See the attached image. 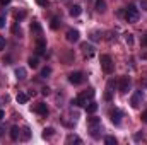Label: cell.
<instances>
[{"label": "cell", "mask_w": 147, "mask_h": 145, "mask_svg": "<svg viewBox=\"0 0 147 145\" xmlns=\"http://www.w3.org/2000/svg\"><path fill=\"white\" fill-rule=\"evenodd\" d=\"M87 128H89V133L92 138H101V132H103V125H101V118L98 116H91L87 118Z\"/></svg>", "instance_id": "6da1fadb"}, {"label": "cell", "mask_w": 147, "mask_h": 145, "mask_svg": "<svg viewBox=\"0 0 147 145\" xmlns=\"http://www.w3.org/2000/svg\"><path fill=\"white\" fill-rule=\"evenodd\" d=\"M94 89H87V91H82L75 99L72 101V104L74 106H86L87 103H91L92 99H94Z\"/></svg>", "instance_id": "7a4b0ae2"}, {"label": "cell", "mask_w": 147, "mask_h": 145, "mask_svg": "<svg viewBox=\"0 0 147 145\" xmlns=\"http://www.w3.org/2000/svg\"><path fill=\"white\" fill-rule=\"evenodd\" d=\"M139 17H140V14H139V9L135 5H128L125 9V19H127V22L134 24V22L139 21Z\"/></svg>", "instance_id": "3957f363"}, {"label": "cell", "mask_w": 147, "mask_h": 145, "mask_svg": "<svg viewBox=\"0 0 147 145\" xmlns=\"http://www.w3.org/2000/svg\"><path fill=\"white\" fill-rule=\"evenodd\" d=\"M101 68H103V72L105 73H111L113 72L115 63H113V60H111L110 55H101Z\"/></svg>", "instance_id": "277c9868"}, {"label": "cell", "mask_w": 147, "mask_h": 145, "mask_svg": "<svg viewBox=\"0 0 147 145\" xmlns=\"http://www.w3.org/2000/svg\"><path fill=\"white\" fill-rule=\"evenodd\" d=\"M130 85H132V82H130V79L128 77H120V84H118V91L121 92V94H127L128 91H130Z\"/></svg>", "instance_id": "5b68a950"}, {"label": "cell", "mask_w": 147, "mask_h": 145, "mask_svg": "<svg viewBox=\"0 0 147 145\" xmlns=\"http://www.w3.org/2000/svg\"><path fill=\"white\" fill-rule=\"evenodd\" d=\"M110 118H111V121H113V125L120 126V125H121V118H123L121 109H118V108L111 109V111H110Z\"/></svg>", "instance_id": "8992f818"}, {"label": "cell", "mask_w": 147, "mask_h": 145, "mask_svg": "<svg viewBox=\"0 0 147 145\" xmlns=\"http://www.w3.org/2000/svg\"><path fill=\"white\" fill-rule=\"evenodd\" d=\"M31 109H33L36 114H39V116H48V113H50V111H48V106H46L45 103H36Z\"/></svg>", "instance_id": "52a82bcc"}, {"label": "cell", "mask_w": 147, "mask_h": 145, "mask_svg": "<svg viewBox=\"0 0 147 145\" xmlns=\"http://www.w3.org/2000/svg\"><path fill=\"white\" fill-rule=\"evenodd\" d=\"M69 82L74 84V85L82 84V82H84V73L82 72H72L70 75H69Z\"/></svg>", "instance_id": "ba28073f"}, {"label": "cell", "mask_w": 147, "mask_h": 145, "mask_svg": "<svg viewBox=\"0 0 147 145\" xmlns=\"http://www.w3.org/2000/svg\"><path fill=\"white\" fill-rule=\"evenodd\" d=\"M65 38H67L69 43H77V41L80 39V33H79L77 29H69V31L65 33Z\"/></svg>", "instance_id": "9c48e42d"}, {"label": "cell", "mask_w": 147, "mask_h": 145, "mask_svg": "<svg viewBox=\"0 0 147 145\" xmlns=\"http://www.w3.org/2000/svg\"><path fill=\"white\" fill-rule=\"evenodd\" d=\"M142 97H144L142 91H137V92L132 96V99H130V104H132V108H139V106L142 104Z\"/></svg>", "instance_id": "30bf717a"}, {"label": "cell", "mask_w": 147, "mask_h": 145, "mask_svg": "<svg viewBox=\"0 0 147 145\" xmlns=\"http://www.w3.org/2000/svg\"><path fill=\"white\" fill-rule=\"evenodd\" d=\"M115 87H116V80L111 79L110 82H108V87H106V94H105V99H106V101H111V96H113V92H115V91H113Z\"/></svg>", "instance_id": "8fae6325"}, {"label": "cell", "mask_w": 147, "mask_h": 145, "mask_svg": "<svg viewBox=\"0 0 147 145\" xmlns=\"http://www.w3.org/2000/svg\"><path fill=\"white\" fill-rule=\"evenodd\" d=\"M45 50H46V41H45V38L43 36L36 38V51H38V55H43Z\"/></svg>", "instance_id": "7c38bea8"}, {"label": "cell", "mask_w": 147, "mask_h": 145, "mask_svg": "<svg viewBox=\"0 0 147 145\" xmlns=\"http://www.w3.org/2000/svg\"><path fill=\"white\" fill-rule=\"evenodd\" d=\"M31 34L36 38L43 36V29H41V26H39L38 21H33V24H31Z\"/></svg>", "instance_id": "4fadbf2b"}, {"label": "cell", "mask_w": 147, "mask_h": 145, "mask_svg": "<svg viewBox=\"0 0 147 145\" xmlns=\"http://www.w3.org/2000/svg\"><path fill=\"white\" fill-rule=\"evenodd\" d=\"M80 48H82V51H84L86 56H92V55H94V46H92V44H89V43H82Z\"/></svg>", "instance_id": "5bb4252c"}, {"label": "cell", "mask_w": 147, "mask_h": 145, "mask_svg": "<svg viewBox=\"0 0 147 145\" xmlns=\"http://www.w3.org/2000/svg\"><path fill=\"white\" fill-rule=\"evenodd\" d=\"M14 73H16V79L17 80H26V77H28V72H26L24 67H17Z\"/></svg>", "instance_id": "9a60e30c"}, {"label": "cell", "mask_w": 147, "mask_h": 145, "mask_svg": "<svg viewBox=\"0 0 147 145\" xmlns=\"http://www.w3.org/2000/svg\"><path fill=\"white\" fill-rule=\"evenodd\" d=\"M10 138H12V142L21 140V130H19V126H12L10 128Z\"/></svg>", "instance_id": "2e32d148"}, {"label": "cell", "mask_w": 147, "mask_h": 145, "mask_svg": "<svg viewBox=\"0 0 147 145\" xmlns=\"http://www.w3.org/2000/svg\"><path fill=\"white\" fill-rule=\"evenodd\" d=\"M29 138H31V130H29L28 126H24V128L21 130V140H22V142H28Z\"/></svg>", "instance_id": "e0dca14e"}, {"label": "cell", "mask_w": 147, "mask_h": 145, "mask_svg": "<svg viewBox=\"0 0 147 145\" xmlns=\"http://www.w3.org/2000/svg\"><path fill=\"white\" fill-rule=\"evenodd\" d=\"M65 142H67V144H82V140H80V137H77L75 133H70V135H67V138H65Z\"/></svg>", "instance_id": "ac0fdd59"}, {"label": "cell", "mask_w": 147, "mask_h": 145, "mask_svg": "<svg viewBox=\"0 0 147 145\" xmlns=\"http://www.w3.org/2000/svg\"><path fill=\"white\" fill-rule=\"evenodd\" d=\"M16 101H17L19 104H26V103L29 101V96H28L26 92H19V94H17V97H16Z\"/></svg>", "instance_id": "d6986e66"}, {"label": "cell", "mask_w": 147, "mask_h": 145, "mask_svg": "<svg viewBox=\"0 0 147 145\" xmlns=\"http://www.w3.org/2000/svg\"><path fill=\"white\" fill-rule=\"evenodd\" d=\"M53 135H55V128L48 126V128H45V130H43V138H45V140H50Z\"/></svg>", "instance_id": "ffe728a7"}, {"label": "cell", "mask_w": 147, "mask_h": 145, "mask_svg": "<svg viewBox=\"0 0 147 145\" xmlns=\"http://www.w3.org/2000/svg\"><path fill=\"white\" fill-rule=\"evenodd\" d=\"M80 12H82V7H80V5H72L70 10H69V14H70L72 17H79Z\"/></svg>", "instance_id": "44dd1931"}, {"label": "cell", "mask_w": 147, "mask_h": 145, "mask_svg": "<svg viewBox=\"0 0 147 145\" xmlns=\"http://www.w3.org/2000/svg\"><path fill=\"white\" fill-rule=\"evenodd\" d=\"M96 10L98 12H106V2L105 0H96Z\"/></svg>", "instance_id": "7402d4cb"}, {"label": "cell", "mask_w": 147, "mask_h": 145, "mask_svg": "<svg viewBox=\"0 0 147 145\" xmlns=\"http://www.w3.org/2000/svg\"><path fill=\"white\" fill-rule=\"evenodd\" d=\"M86 111H87V113H91V114H94V113L98 111V104H96L94 101L87 103V104H86Z\"/></svg>", "instance_id": "603a6c76"}, {"label": "cell", "mask_w": 147, "mask_h": 145, "mask_svg": "<svg viewBox=\"0 0 147 145\" xmlns=\"http://www.w3.org/2000/svg\"><path fill=\"white\" fill-rule=\"evenodd\" d=\"M28 63H29V67H31V68H38L39 60H38V56H31V58L28 60Z\"/></svg>", "instance_id": "cb8c5ba5"}, {"label": "cell", "mask_w": 147, "mask_h": 145, "mask_svg": "<svg viewBox=\"0 0 147 145\" xmlns=\"http://www.w3.org/2000/svg\"><path fill=\"white\" fill-rule=\"evenodd\" d=\"M91 41H94V43H96V41H101V38H103V34H101V33H99V31H94V33H91Z\"/></svg>", "instance_id": "d4e9b609"}, {"label": "cell", "mask_w": 147, "mask_h": 145, "mask_svg": "<svg viewBox=\"0 0 147 145\" xmlns=\"http://www.w3.org/2000/svg\"><path fill=\"white\" fill-rule=\"evenodd\" d=\"M60 26H62V21L57 19V17H53V19H51V29H58Z\"/></svg>", "instance_id": "484cf974"}, {"label": "cell", "mask_w": 147, "mask_h": 145, "mask_svg": "<svg viewBox=\"0 0 147 145\" xmlns=\"http://www.w3.org/2000/svg\"><path fill=\"white\" fill-rule=\"evenodd\" d=\"M50 75H51V67H45V68L41 70V75H39V77L46 79V77H50Z\"/></svg>", "instance_id": "4316f807"}, {"label": "cell", "mask_w": 147, "mask_h": 145, "mask_svg": "<svg viewBox=\"0 0 147 145\" xmlns=\"http://www.w3.org/2000/svg\"><path fill=\"white\" fill-rule=\"evenodd\" d=\"M105 144L106 145H116V138H115V137H106V138H105Z\"/></svg>", "instance_id": "83f0119b"}, {"label": "cell", "mask_w": 147, "mask_h": 145, "mask_svg": "<svg viewBox=\"0 0 147 145\" xmlns=\"http://www.w3.org/2000/svg\"><path fill=\"white\" fill-rule=\"evenodd\" d=\"M5 44H7L5 38H3V36H0V51H2V50H5Z\"/></svg>", "instance_id": "f1b7e54d"}, {"label": "cell", "mask_w": 147, "mask_h": 145, "mask_svg": "<svg viewBox=\"0 0 147 145\" xmlns=\"http://www.w3.org/2000/svg\"><path fill=\"white\" fill-rule=\"evenodd\" d=\"M125 41H127V44H132L134 43V36L132 34H125Z\"/></svg>", "instance_id": "f546056e"}, {"label": "cell", "mask_w": 147, "mask_h": 145, "mask_svg": "<svg viewBox=\"0 0 147 145\" xmlns=\"http://www.w3.org/2000/svg\"><path fill=\"white\" fill-rule=\"evenodd\" d=\"M24 17H26V12H24V10H21V12L16 14V19H17V21H19V19H24Z\"/></svg>", "instance_id": "4dcf8cb0"}, {"label": "cell", "mask_w": 147, "mask_h": 145, "mask_svg": "<svg viewBox=\"0 0 147 145\" xmlns=\"http://www.w3.org/2000/svg\"><path fill=\"white\" fill-rule=\"evenodd\" d=\"M2 28H5V15L3 14H0V29Z\"/></svg>", "instance_id": "1f68e13d"}, {"label": "cell", "mask_w": 147, "mask_h": 145, "mask_svg": "<svg viewBox=\"0 0 147 145\" xmlns=\"http://www.w3.org/2000/svg\"><path fill=\"white\" fill-rule=\"evenodd\" d=\"M36 2H38V5H41V7H45L48 3V0H36Z\"/></svg>", "instance_id": "d6a6232c"}, {"label": "cell", "mask_w": 147, "mask_h": 145, "mask_svg": "<svg viewBox=\"0 0 147 145\" xmlns=\"http://www.w3.org/2000/svg\"><path fill=\"white\" fill-rule=\"evenodd\" d=\"M142 121H144V123H147V111H144V113H142Z\"/></svg>", "instance_id": "836d02e7"}, {"label": "cell", "mask_w": 147, "mask_h": 145, "mask_svg": "<svg viewBox=\"0 0 147 145\" xmlns=\"http://www.w3.org/2000/svg\"><path fill=\"white\" fill-rule=\"evenodd\" d=\"M10 3V0H0V5H9Z\"/></svg>", "instance_id": "e575fe53"}, {"label": "cell", "mask_w": 147, "mask_h": 145, "mask_svg": "<svg viewBox=\"0 0 147 145\" xmlns=\"http://www.w3.org/2000/svg\"><path fill=\"white\" fill-rule=\"evenodd\" d=\"M43 94H45V96H48V94H50V89H48V87H45V89H43Z\"/></svg>", "instance_id": "d590c367"}, {"label": "cell", "mask_w": 147, "mask_h": 145, "mask_svg": "<svg viewBox=\"0 0 147 145\" xmlns=\"http://www.w3.org/2000/svg\"><path fill=\"white\" fill-rule=\"evenodd\" d=\"M3 133H5V128H3V126H2V125H0V137H2V135H3Z\"/></svg>", "instance_id": "8d00e7d4"}, {"label": "cell", "mask_w": 147, "mask_h": 145, "mask_svg": "<svg viewBox=\"0 0 147 145\" xmlns=\"http://www.w3.org/2000/svg\"><path fill=\"white\" fill-rule=\"evenodd\" d=\"M142 43H144V44H146V46H147V34H146V36H144V38H142Z\"/></svg>", "instance_id": "74e56055"}, {"label": "cell", "mask_w": 147, "mask_h": 145, "mask_svg": "<svg viewBox=\"0 0 147 145\" xmlns=\"http://www.w3.org/2000/svg\"><path fill=\"white\" fill-rule=\"evenodd\" d=\"M3 114H5V113H3V111H2V109H0V121H2V119H3Z\"/></svg>", "instance_id": "f35d334b"}]
</instances>
